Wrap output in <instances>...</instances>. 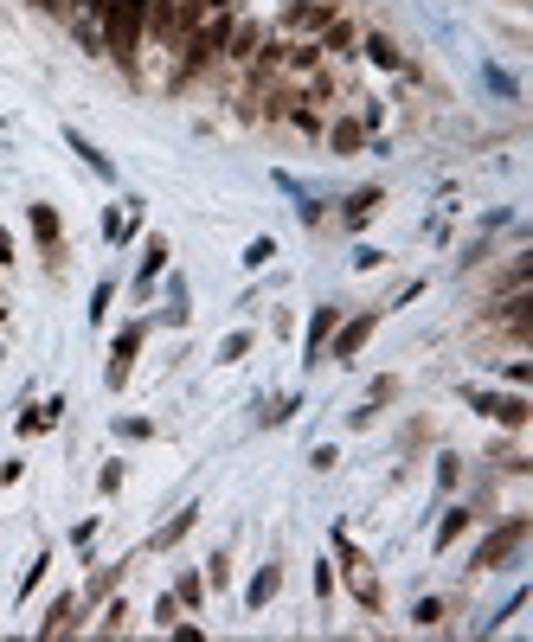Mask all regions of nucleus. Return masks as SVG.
<instances>
[{
	"label": "nucleus",
	"instance_id": "obj_1",
	"mask_svg": "<svg viewBox=\"0 0 533 642\" xmlns=\"http://www.w3.org/2000/svg\"><path fill=\"white\" fill-rule=\"evenodd\" d=\"M103 20H110V45L116 52H135V39H142V20H148V0H110L103 7Z\"/></svg>",
	"mask_w": 533,
	"mask_h": 642
},
{
	"label": "nucleus",
	"instance_id": "obj_2",
	"mask_svg": "<svg viewBox=\"0 0 533 642\" xmlns=\"http://www.w3.org/2000/svg\"><path fill=\"white\" fill-rule=\"evenodd\" d=\"M521 540H527V521H508V527H495L489 540L476 546V565L489 572V565H508V553H521Z\"/></svg>",
	"mask_w": 533,
	"mask_h": 642
},
{
	"label": "nucleus",
	"instance_id": "obj_3",
	"mask_svg": "<svg viewBox=\"0 0 533 642\" xmlns=\"http://www.w3.org/2000/svg\"><path fill=\"white\" fill-rule=\"evenodd\" d=\"M367 334H373V315H360V321H347V328L341 334H334V354H360V347H367Z\"/></svg>",
	"mask_w": 533,
	"mask_h": 642
},
{
	"label": "nucleus",
	"instance_id": "obj_4",
	"mask_svg": "<svg viewBox=\"0 0 533 642\" xmlns=\"http://www.w3.org/2000/svg\"><path fill=\"white\" fill-rule=\"evenodd\" d=\"M277 585H283V572H277V565H264V572H257V578H251V591H245V604H251V610H264L270 598H277Z\"/></svg>",
	"mask_w": 533,
	"mask_h": 642
},
{
	"label": "nucleus",
	"instance_id": "obj_5",
	"mask_svg": "<svg viewBox=\"0 0 533 642\" xmlns=\"http://www.w3.org/2000/svg\"><path fill=\"white\" fill-rule=\"evenodd\" d=\"M135 347H142V328H129L123 341H116V366H110V386H123V379H129V360H135Z\"/></svg>",
	"mask_w": 533,
	"mask_h": 642
},
{
	"label": "nucleus",
	"instance_id": "obj_6",
	"mask_svg": "<svg viewBox=\"0 0 533 642\" xmlns=\"http://www.w3.org/2000/svg\"><path fill=\"white\" fill-rule=\"evenodd\" d=\"M476 405H482V411H495L501 424H521V418H527V405H521V399H489V392H476Z\"/></svg>",
	"mask_w": 533,
	"mask_h": 642
},
{
	"label": "nucleus",
	"instance_id": "obj_7",
	"mask_svg": "<svg viewBox=\"0 0 533 642\" xmlns=\"http://www.w3.org/2000/svg\"><path fill=\"white\" fill-rule=\"evenodd\" d=\"M328 334H334V309H315V321H309V360L328 347Z\"/></svg>",
	"mask_w": 533,
	"mask_h": 642
},
{
	"label": "nucleus",
	"instance_id": "obj_8",
	"mask_svg": "<svg viewBox=\"0 0 533 642\" xmlns=\"http://www.w3.org/2000/svg\"><path fill=\"white\" fill-rule=\"evenodd\" d=\"M360 135H367L360 122H334V148H341V155H354V148H360Z\"/></svg>",
	"mask_w": 533,
	"mask_h": 642
},
{
	"label": "nucleus",
	"instance_id": "obj_9",
	"mask_svg": "<svg viewBox=\"0 0 533 642\" xmlns=\"http://www.w3.org/2000/svg\"><path fill=\"white\" fill-rule=\"evenodd\" d=\"M373 206H379V193L367 187V193H354V206H347V219H354V225H367L373 219Z\"/></svg>",
	"mask_w": 533,
	"mask_h": 642
},
{
	"label": "nucleus",
	"instance_id": "obj_10",
	"mask_svg": "<svg viewBox=\"0 0 533 642\" xmlns=\"http://www.w3.org/2000/svg\"><path fill=\"white\" fill-rule=\"evenodd\" d=\"M33 232H39L45 244L58 238V212H52V206H33Z\"/></svg>",
	"mask_w": 533,
	"mask_h": 642
},
{
	"label": "nucleus",
	"instance_id": "obj_11",
	"mask_svg": "<svg viewBox=\"0 0 533 642\" xmlns=\"http://www.w3.org/2000/svg\"><path fill=\"white\" fill-rule=\"evenodd\" d=\"M463 527H469V514H463V508H456V514H444V527H437V546H450Z\"/></svg>",
	"mask_w": 533,
	"mask_h": 642
},
{
	"label": "nucleus",
	"instance_id": "obj_12",
	"mask_svg": "<svg viewBox=\"0 0 533 642\" xmlns=\"http://www.w3.org/2000/svg\"><path fill=\"white\" fill-rule=\"evenodd\" d=\"M71 148H78V155H84L90 167H97V174H110V155H97V148H90V142H84V135H71Z\"/></svg>",
	"mask_w": 533,
	"mask_h": 642
},
{
	"label": "nucleus",
	"instance_id": "obj_13",
	"mask_svg": "<svg viewBox=\"0 0 533 642\" xmlns=\"http://www.w3.org/2000/svg\"><path fill=\"white\" fill-rule=\"evenodd\" d=\"M367 58H373V65H386V71H392V65H399V52H392V45H386V39H367Z\"/></svg>",
	"mask_w": 533,
	"mask_h": 642
},
{
	"label": "nucleus",
	"instance_id": "obj_14",
	"mask_svg": "<svg viewBox=\"0 0 533 642\" xmlns=\"http://www.w3.org/2000/svg\"><path fill=\"white\" fill-rule=\"evenodd\" d=\"M161 264H167V244L155 238V244H148V257H142V283H148V277H155V270H161Z\"/></svg>",
	"mask_w": 533,
	"mask_h": 642
},
{
	"label": "nucleus",
	"instance_id": "obj_15",
	"mask_svg": "<svg viewBox=\"0 0 533 642\" xmlns=\"http://www.w3.org/2000/svg\"><path fill=\"white\" fill-rule=\"evenodd\" d=\"M193 514H200V508H187V514H174V521H167V533H161V546H174V540H180V533H187V527H193Z\"/></svg>",
	"mask_w": 533,
	"mask_h": 642
},
{
	"label": "nucleus",
	"instance_id": "obj_16",
	"mask_svg": "<svg viewBox=\"0 0 533 642\" xmlns=\"http://www.w3.org/2000/svg\"><path fill=\"white\" fill-rule=\"evenodd\" d=\"M270 257H277V244H270V238H257V244H251V251H245V264L257 270V264H270Z\"/></svg>",
	"mask_w": 533,
	"mask_h": 642
},
{
	"label": "nucleus",
	"instance_id": "obj_17",
	"mask_svg": "<svg viewBox=\"0 0 533 642\" xmlns=\"http://www.w3.org/2000/svg\"><path fill=\"white\" fill-rule=\"evenodd\" d=\"M39 7H65V0H39Z\"/></svg>",
	"mask_w": 533,
	"mask_h": 642
},
{
	"label": "nucleus",
	"instance_id": "obj_18",
	"mask_svg": "<svg viewBox=\"0 0 533 642\" xmlns=\"http://www.w3.org/2000/svg\"><path fill=\"white\" fill-rule=\"evenodd\" d=\"M206 7H225V0H206Z\"/></svg>",
	"mask_w": 533,
	"mask_h": 642
}]
</instances>
